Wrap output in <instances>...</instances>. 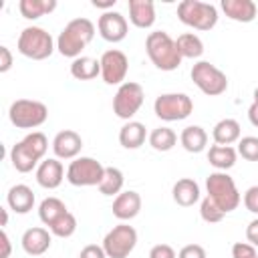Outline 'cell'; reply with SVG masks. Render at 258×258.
Returning <instances> with one entry per match:
<instances>
[{
    "instance_id": "8fae6325",
    "label": "cell",
    "mask_w": 258,
    "mask_h": 258,
    "mask_svg": "<svg viewBox=\"0 0 258 258\" xmlns=\"http://www.w3.org/2000/svg\"><path fill=\"white\" fill-rule=\"evenodd\" d=\"M145 99L143 87L135 81H125L123 85H119L115 97H113V113L119 119L131 121V117L141 109Z\"/></svg>"
},
{
    "instance_id": "d6a6232c",
    "label": "cell",
    "mask_w": 258,
    "mask_h": 258,
    "mask_svg": "<svg viewBox=\"0 0 258 258\" xmlns=\"http://www.w3.org/2000/svg\"><path fill=\"white\" fill-rule=\"evenodd\" d=\"M50 234L52 236H56V238H71L75 232H77V218L71 214V212H67L62 218H58L50 228Z\"/></svg>"
},
{
    "instance_id": "484cf974",
    "label": "cell",
    "mask_w": 258,
    "mask_h": 258,
    "mask_svg": "<svg viewBox=\"0 0 258 258\" xmlns=\"http://www.w3.org/2000/svg\"><path fill=\"white\" fill-rule=\"evenodd\" d=\"M238 151L232 145H212L208 151V163L216 167V171H228L236 165Z\"/></svg>"
},
{
    "instance_id": "836d02e7",
    "label": "cell",
    "mask_w": 258,
    "mask_h": 258,
    "mask_svg": "<svg viewBox=\"0 0 258 258\" xmlns=\"http://www.w3.org/2000/svg\"><path fill=\"white\" fill-rule=\"evenodd\" d=\"M22 141H24V145H26L38 159L44 157V153H46V149H48V139H46V135H44L42 131H32V133H28Z\"/></svg>"
},
{
    "instance_id": "6da1fadb",
    "label": "cell",
    "mask_w": 258,
    "mask_h": 258,
    "mask_svg": "<svg viewBox=\"0 0 258 258\" xmlns=\"http://www.w3.org/2000/svg\"><path fill=\"white\" fill-rule=\"evenodd\" d=\"M95 36V24L89 18H73L56 38V50L67 58H79Z\"/></svg>"
},
{
    "instance_id": "8992f818",
    "label": "cell",
    "mask_w": 258,
    "mask_h": 258,
    "mask_svg": "<svg viewBox=\"0 0 258 258\" xmlns=\"http://www.w3.org/2000/svg\"><path fill=\"white\" fill-rule=\"evenodd\" d=\"M8 119L18 129H36L48 119V109L34 99H16L8 109Z\"/></svg>"
},
{
    "instance_id": "3957f363",
    "label": "cell",
    "mask_w": 258,
    "mask_h": 258,
    "mask_svg": "<svg viewBox=\"0 0 258 258\" xmlns=\"http://www.w3.org/2000/svg\"><path fill=\"white\" fill-rule=\"evenodd\" d=\"M206 189H208V198L224 214L234 212L240 206V202H242V196H240L234 179L226 171H214V173H210L208 179H206Z\"/></svg>"
},
{
    "instance_id": "5bb4252c",
    "label": "cell",
    "mask_w": 258,
    "mask_h": 258,
    "mask_svg": "<svg viewBox=\"0 0 258 258\" xmlns=\"http://www.w3.org/2000/svg\"><path fill=\"white\" fill-rule=\"evenodd\" d=\"M83 149V139L73 129H62L52 139V153L56 159H77Z\"/></svg>"
},
{
    "instance_id": "f546056e",
    "label": "cell",
    "mask_w": 258,
    "mask_h": 258,
    "mask_svg": "<svg viewBox=\"0 0 258 258\" xmlns=\"http://www.w3.org/2000/svg\"><path fill=\"white\" fill-rule=\"evenodd\" d=\"M177 50L181 54V58H200L204 54V42L198 34L194 32H183L175 38Z\"/></svg>"
},
{
    "instance_id": "4fadbf2b",
    "label": "cell",
    "mask_w": 258,
    "mask_h": 258,
    "mask_svg": "<svg viewBox=\"0 0 258 258\" xmlns=\"http://www.w3.org/2000/svg\"><path fill=\"white\" fill-rule=\"evenodd\" d=\"M97 30H99L103 40H107V42H121L127 36L129 24H127V18L121 12L109 10V12H103L99 16Z\"/></svg>"
},
{
    "instance_id": "52a82bcc",
    "label": "cell",
    "mask_w": 258,
    "mask_h": 258,
    "mask_svg": "<svg viewBox=\"0 0 258 258\" xmlns=\"http://www.w3.org/2000/svg\"><path fill=\"white\" fill-rule=\"evenodd\" d=\"M191 81L194 85L208 97H218L222 93H226L228 89V77L224 71H220L216 64L208 62V60H198L191 67Z\"/></svg>"
},
{
    "instance_id": "8d00e7d4",
    "label": "cell",
    "mask_w": 258,
    "mask_h": 258,
    "mask_svg": "<svg viewBox=\"0 0 258 258\" xmlns=\"http://www.w3.org/2000/svg\"><path fill=\"white\" fill-rule=\"evenodd\" d=\"M256 248L250 242H236L232 246V258H256Z\"/></svg>"
},
{
    "instance_id": "d590c367",
    "label": "cell",
    "mask_w": 258,
    "mask_h": 258,
    "mask_svg": "<svg viewBox=\"0 0 258 258\" xmlns=\"http://www.w3.org/2000/svg\"><path fill=\"white\" fill-rule=\"evenodd\" d=\"M200 216H202V220L204 222H208V224H218V222H222L224 220V212L206 196L204 200H202V204H200Z\"/></svg>"
},
{
    "instance_id": "d4e9b609",
    "label": "cell",
    "mask_w": 258,
    "mask_h": 258,
    "mask_svg": "<svg viewBox=\"0 0 258 258\" xmlns=\"http://www.w3.org/2000/svg\"><path fill=\"white\" fill-rule=\"evenodd\" d=\"M179 143L187 153H200L208 145V133L200 125H187L179 133Z\"/></svg>"
},
{
    "instance_id": "681fc988",
    "label": "cell",
    "mask_w": 258,
    "mask_h": 258,
    "mask_svg": "<svg viewBox=\"0 0 258 258\" xmlns=\"http://www.w3.org/2000/svg\"><path fill=\"white\" fill-rule=\"evenodd\" d=\"M256 258H258V256H256Z\"/></svg>"
},
{
    "instance_id": "2e32d148",
    "label": "cell",
    "mask_w": 258,
    "mask_h": 258,
    "mask_svg": "<svg viewBox=\"0 0 258 258\" xmlns=\"http://www.w3.org/2000/svg\"><path fill=\"white\" fill-rule=\"evenodd\" d=\"M113 216L121 222H127V220H133L139 212H141V196L135 191V189H127V191H121L119 196H115L113 200Z\"/></svg>"
},
{
    "instance_id": "bcb514c9",
    "label": "cell",
    "mask_w": 258,
    "mask_h": 258,
    "mask_svg": "<svg viewBox=\"0 0 258 258\" xmlns=\"http://www.w3.org/2000/svg\"><path fill=\"white\" fill-rule=\"evenodd\" d=\"M115 2H117V0H105V2H101V0H93V6H95V8H103L105 12H109V10H113Z\"/></svg>"
},
{
    "instance_id": "c3c4849f",
    "label": "cell",
    "mask_w": 258,
    "mask_h": 258,
    "mask_svg": "<svg viewBox=\"0 0 258 258\" xmlns=\"http://www.w3.org/2000/svg\"><path fill=\"white\" fill-rule=\"evenodd\" d=\"M254 103H258V87L254 89Z\"/></svg>"
},
{
    "instance_id": "7c38bea8",
    "label": "cell",
    "mask_w": 258,
    "mask_h": 258,
    "mask_svg": "<svg viewBox=\"0 0 258 258\" xmlns=\"http://www.w3.org/2000/svg\"><path fill=\"white\" fill-rule=\"evenodd\" d=\"M101 79L105 85H123L127 71H129V58L119 48H109L101 54Z\"/></svg>"
},
{
    "instance_id": "5b68a950",
    "label": "cell",
    "mask_w": 258,
    "mask_h": 258,
    "mask_svg": "<svg viewBox=\"0 0 258 258\" xmlns=\"http://www.w3.org/2000/svg\"><path fill=\"white\" fill-rule=\"evenodd\" d=\"M177 18L194 30H212L218 24V8L202 0H181L177 4Z\"/></svg>"
},
{
    "instance_id": "b9f144b4",
    "label": "cell",
    "mask_w": 258,
    "mask_h": 258,
    "mask_svg": "<svg viewBox=\"0 0 258 258\" xmlns=\"http://www.w3.org/2000/svg\"><path fill=\"white\" fill-rule=\"evenodd\" d=\"M12 67V52L6 44L0 46V73H8Z\"/></svg>"
},
{
    "instance_id": "83f0119b",
    "label": "cell",
    "mask_w": 258,
    "mask_h": 258,
    "mask_svg": "<svg viewBox=\"0 0 258 258\" xmlns=\"http://www.w3.org/2000/svg\"><path fill=\"white\" fill-rule=\"evenodd\" d=\"M67 212H69V210H67L64 202L58 200V198H54V196L44 198V200L40 202V206H38V218H40V222H42L44 226H48V228H50L58 218H62Z\"/></svg>"
},
{
    "instance_id": "9c48e42d",
    "label": "cell",
    "mask_w": 258,
    "mask_h": 258,
    "mask_svg": "<svg viewBox=\"0 0 258 258\" xmlns=\"http://www.w3.org/2000/svg\"><path fill=\"white\" fill-rule=\"evenodd\" d=\"M194 101L185 93H163L153 103V113L161 121H183L191 115Z\"/></svg>"
},
{
    "instance_id": "ffe728a7",
    "label": "cell",
    "mask_w": 258,
    "mask_h": 258,
    "mask_svg": "<svg viewBox=\"0 0 258 258\" xmlns=\"http://www.w3.org/2000/svg\"><path fill=\"white\" fill-rule=\"evenodd\" d=\"M6 204L16 214H28L34 208V191L26 183H16L8 189Z\"/></svg>"
},
{
    "instance_id": "277c9868",
    "label": "cell",
    "mask_w": 258,
    "mask_h": 258,
    "mask_svg": "<svg viewBox=\"0 0 258 258\" xmlns=\"http://www.w3.org/2000/svg\"><path fill=\"white\" fill-rule=\"evenodd\" d=\"M16 48L26 58L44 60L54 52L56 42L52 40L50 32H46L42 26H26V28H22V32L16 40Z\"/></svg>"
},
{
    "instance_id": "f35d334b",
    "label": "cell",
    "mask_w": 258,
    "mask_h": 258,
    "mask_svg": "<svg viewBox=\"0 0 258 258\" xmlns=\"http://www.w3.org/2000/svg\"><path fill=\"white\" fill-rule=\"evenodd\" d=\"M177 258H208V256H206L204 246H200V244H185L177 252Z\"/></svg>"
},
{
    "instance_id": "ee69618b",
    "label": "cell",
    "mask_w": 258,
    "mask_h": 258,
    "mask_svg": "<svg viewBox=\"0 0 258 258\" xmlns=\"http://www.w3.org/2000/svg\"><path fill=\"white\" fill-rule=\"evenodd\" d=\"M0 244H2V252H0V258H10V252H12V244H10V238L6 234V230L2 228L0 232Z\"/></svg>"
},
{
    "instance_id": "ab89813d",
    "label": "cell",
    "mask_w": 258,
    "mask_h": 258,
    "mask_svg": "<svg viewBox=\"0 0 258 258\" xmlns=\"http://www.w3.org/2000/svg\"><path fill=\"white\" fill-rule=\"evenodd\" d=\"M149 258H177V254L169 244H155L149 250Z\"/></svg>"
},
{
    "instance_id": "44dd1931",
    "label": "cell",
    "mask_w": 258,
    "mask_h": 258,
    "mask_svg": "<svg viewBox=\"0 0 258 258\" xmlns=\"http://www.w3.org/2000/svg\"><path fill=\"white\" fill-rule=\"evenodd\" d=\"M171 196H173V202L181 208H189L194 206L196 202H200V185L196 179L191 177H181L173 183L171 187Z\"/></svg>"
},
{
    "instance_id": "9a60e30c",
    "label": "cell",
    "mask_w": 258,
    "mask_h": 258,
    "mask_svg": "<svg viewBox=\"0 0 258 258\" xmlns=\"http://www.w3.org/2000/svg\"><path fill=\"white\" fill-rule=\"evenodd\" d=\"M64 167L60 163V159L56 157H48V159H42L36 167V183L44 189H56L62 179H64Z\"/></svg>"
},
{
    "instance_id": "7a4b0ae2",
    "label": "cell",
    "mask_w": 258,
    "mask_h": 258,
    "mask_svg": "<svg viewBox=\"0 0 258 258\" xmlns=\"http://www.w3.org/2000/svg\"><path fill=\"white\" fill-rule=\"evenodd\" d=\"M145 52L159 71H175L181 64V54L175 40L165 30H153L145 38Z\"/></svg>"
},
{
    "instance_id": "7402d4cb",
    "label": "cell",
    "mask_w": 258,
    "mask_h": 258,
    "mask_svg": "<svg viewBox=\"0 0 258 258\" xmlns=\"http://www.w3.org/2000/svg\"><path fill=\"white\" fill-rule=\"evenodd\" d=\"M145 137H149V135H147V129L141 121L131 119L119 129V143L125 149H139L145 143Z\"/></svg>"
},
{
    "instance_id": "e0dca14e",
    "label": "cell",
    "mask_w": 258,
    "mask_h": 258,
    "mask_svg": "<svg viewBox=\"0 0 258 258\" xmlns=\"http://www.w3.org/2000/svg\"><path fill=\"white\" fill-rule=\"evenodd\" d=\"M50 242H52V234L40 226H34V228H28L22 238H20V244H22V250L28 254V256H40L44 254L48 248H50Z\"/></svg>"
},
{
    "instance_id": "7bdbcfd3",
    "label": "cell",
    "mask_w": 258,
    "mask_h": 258,
    "mask_svg": "<svg viewBox=\"0 0 258 258\" xmlns=\"http://www.w3.org/2000/svg\"><path fill=\"white\" fill-rule=\"evenodd\" d=\"M246 240L256 248L258 246V218H254L248 226H246Z\"/></svg>"
},
{
    "instance_id": "f1b7e54d",
    "label": "cell",
    "mask_w": 258,
    "mask_h": 258,
    "mask_svg": "<svg viewBox=\"0 0 258 258\" xmlns=\"http://www.w3.org/2000/svg\"><path fill=\"white\" fill-rule=\"evenodd\" d=\"M56 8V0H20L18 10L26 20H36L44 14H50Z\"/></svg>"
},
{
    "instance_id": "ba28073f",
    "label": "cell",
    "mask_w": 258,
    "mask_h": 258,
    "mask_svg": "<svg viewBox=\"0 0 258 258\" xmlns=\"http://www.w3.org/2000/svg\"><path fill=\"white\" fill-rule=\"evenodd\" d=\"M103 250L107 258H127L137 246V230L125 222L113 226L103 238Z\"/></svg>"
},
{
    "instance_id": "4316f807",
    "label": "cell",
    "mask_w": 258,
    "mask_h": 258,
    "mask_svg": "<svg viewBox=\"0 0 258 258\" xmlns=\"http://www.w3.org/2000/svg\"><path fill=\"white\" fill-rule=\"evenodd\" d=\"M71 75L77 81H93L101 75V60L81 54L71 62Z\"/></svg>"
},
{
    "instance_id": "cb8c5ba5",
    "label": "cell",
    "mask_w": 258,
    "mask_h": 258,
    "mask_svg": "<svg viewBox=\"0 0 258 258\" xmlns=\"http://www.w3.org/2000/svg\"><path fill=\"white\" fill-rule=\"evenodd\" d=\"M212 139L216 145H232L240 141V123L236 119H220L212 129Z\"/></svg>"
},
{
    "instance_id": "4dcf8cb0",
    "label": "cell",
    "mask_w": 258,
    "mask_h": 258,
    "mask_svg": "<svg viewBox=\"0 0 258 258\" xmlns=\"http://www.w3.org/2000/svg\"><path fill=\"white\" fill-rule=\"evenodd\" d=\"M123 183H125V175L119 167H105V175L99 183V191L103 196H119L121 189H123Z\"/></svg>"
},
{
    "instance_id": "30bf717a",
    "label": "cell",
    "mask_w": 258,
    "mask_h": 258,
    "mask_svg": "<svg viewBox=\"0 0 258 258\" xmlns=\"http://www.w3.org/2000/svg\"><path fill=\"white\" fill-rule=\"evenodd\" d=\"M105 175V165L95 157H77L67 167V181L77 187H91L101 183Z\"/></svg>"
},
{
    "instance_id": "ac0fdd59",
    "label": "cell",
    "mask_w": 258,
    "mask_h": 258,
    "mask_svg": "<svg viewBox=\"0 0 258 258\" xmlns=\"http://www.w3.org/2000/svg\"><path fill=\"white\" fill-rule=\"evenodd\" d=\"M220 6L230 20L242 22V24L252 22L256 18V12H258L256 2H252V0H222Z\"/></svg>"
},
{
    "instance_id": "60d3db41",
    "label": "cell",
    "mask_w": 258,
    "mask_h": 258,
    "mask_svg": "<svg viewBox=\"0 0 258 258\" xmlns=\"http://www.w3.org/2000/svg\"><path fill=\"white\" fill-rule=\"evenodd\" d=\"M79 258H107V254H105L103 246H99V244H87L81 250Z\"/></svg>"
},
{
    "instance_id": "e575fe53",
    "label": "cell",
    "mask_w": 258,
    "mask_h": 258,
    "mask_svg": "<svg viewBox=\"0 0 258 258\" xmlns=\"http://www.w3.org/2000/svg\"><path fill=\"white\" fill-rule=\"evenodd\" d=\"M236 151H238V155H242V159H246V161H258V137H254V135L240 137Z\"/></svg>"
},
{
    "instance_id": "1f68e13d",
    "label": "cell",
    "mask_w": 258,
    "mask_h": 258,
    "mask_svg": "<svg viewBox=\"0 0 258 258\" xmlns=\"http://www.w3.org/2000/svg\"><path fill=\"white\" fill-rule=\"evenodd\" d=\"M147 141H149V145H151L155 151L165 153V151H169V149L175 147L177 135H175V131L169 129V127H155V129L149 133Z\"/></svg>"
},
{
    "instance_id": "7dc6e473",
    "label": "cell",
    "mask_w": 258,
    "mask_h": 258,
    "mask_svg": "<svg viewBox=\"0 0 258 258\" xmlns=\"http://www.w3.org/2000/svg\"><path fill=\"white\" fill-rule=\"evenodd\" d=\"M0 214H2V222H0V226L6 228V224H8V210H6V208H0Z\"/></svg>"
},
{
    "instance_id": "d6986e66",
    "label": "cell",
    "mask_w": 258,
    "mask_h": 258,
    "mask_svg": "<svg viewBox=\"0 0 258 258\" xmlns=\"http://www.w3.org/2000/svg\"><path fill=\"white\" fill-rule=\"evenodd\" d=\"M129 20L137 28H151L155 24V4L151 0H129Z\"/></svg>"
},
{
    "instance_id": "74e56055",
    "label": "cell",
    "mask_w": 258,
    "mask_h": 258,
    "mask_svg": "<svg viewBox=\"0 0 258 258\" xmlns=\"http://www.w3.org/2000/svg\"><path fill=\"white\" fill-rule=\"evenodd\" d=\"M244 206H246L248 212L258 216V185H250L244 191Z\"/></svg>"
},
{
    "instance_id": "603a6c76",
    "label": "cell",
    "mask_w": 258,
    "mask_h": 258,
    "mask_svg": "<svg viewBox=\"0 0 258 258\" xmlns=\"http://www.w3.org/2000/svg\"><path fill=\"white\" fill-rule=\"evenodd\" d=\"M40 161H42V159H38V157L24 145V141L14 143L12 149H10V163H12V167H14L16 171H20V173L32 171L34 167H38Z\"/></svg>"
},
{
    "instance_id": "f6af8a7d",
    "label": "cell",
    "mask_w": 258,
    "mask_h": 258,
    "mask_svg": "<svg viewBox=\"0 0 258 258\" xmlns=\"http://www.w3.org/2000/svg\"><path fill=\"white\" fill-rule=\"evenodd\" d=\"M248 119H250V123H252L254 127H258V103H254V101H252V105L248 107Z\"/></svg>"
}]
</instances>
